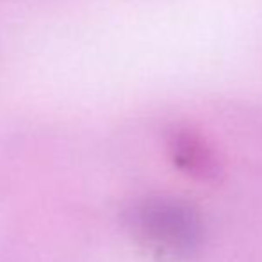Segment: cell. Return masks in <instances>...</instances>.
<instances>
[{"label":"cell","mask_w":262,"mask_h":262,"mask_svg":"<svg viewBox=\"0 0 262 262\" xmlns=\"http://www.w3.org/2000/svg\"><path fill=\"white\" fill-rule=\"evenodd\" d=\"M168 148L173 162L187 175L209 180L214 179L220 171V164L212 146L194 128H173L168 139Z\"/></svg>","instance_id":"7a4b0ae2"},{"label":"cell","mask_w":262,"mask_h":262,"mask_svg":"<svg viewBox=\"0 0 262 262\" xmlns=\"http://www.w3.org/2000/svg\"><path fill=\"white\" fill-rule=\"evenodd\" d=\"M130 228L154 252L171 259L191 257L204 241L200 214L179 198H148L130 212Z\"/></svg>","instance_id":"6da1fadb"}]
</instances>
